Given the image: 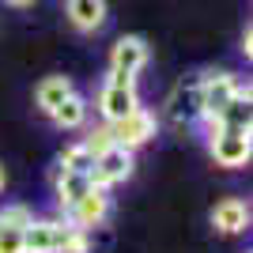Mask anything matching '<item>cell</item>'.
<instances>
[{
	"label": "cell",
	"mask_w": 253,
	"mask_h": 253,
	"mask_svg": "<svg viewBox=\"0 0 253 253\" xmlns=\"http://www.w3.org/2000/svg\"><path fill=\"white\" fill-rule=\"evenodd\" d=\"M91 231H80L68 219H38L23 231V253H87Z\"/></svg>",
	"instance_id": "6da1fadb"
},
{
	"label": "cell",
	"mask_w": 253,
	"mask_h": 253,
	"mask_svg": "<svg viewBox=\"0 0 253 253\" xmlns=\"http://www.w3.org/2000/svg\"><path fill=\"white\" fill-rule=\"evenodd\" d=\"M151 49L148 42L140 38V34H125V38H117L114 49H110V84H136V72L148 64Z\"/></svg>",
	"instance_id": "7a4b0ae2"
},
{
	"label": "cell",
	"mask_w": 253,
	"mask_h": 253,
	"mask_svg": "<svg viewBox=\"0 0 253 253\" xmlns=\"http://www.w3.org/2000/svg\"><path fill=\"white\" fill-rule=\"evenodd\" d=\"M238 91H242V84H238L234 72H204L201 76V125H211Z\"/></svg>",
	"instance_id": "3957f363"
},
{
	"label": "cell",
	"mask_w": 253,
	"mask_h": 253,
	"mask_svg": "<svg viewBox=\"0 0 253 253\" xmlns=\"http://www.w3.org/2000/svg\"><path fill=\"white\" fill-rule=\"evenodd\" d=\"M208 155L215 159V167H223V170L246 167L250 155H253L250 132H234V128H208Z\"/></svg>",
	"instance_id": "277c9868"
},
{
	"label": "cell",
	"mask_w": 253,
	"mask_h": 253,
	"mask_svg": "<svg viewBox=\"0 0 253 253\" xmlns=\"http://www.w3.org/2000/svg\"><path fill=\"white\" fill-rule=\"evenodd\" d=\"M132 167H136V155L128 148H121V144H114V148H106L102 155L95 159V167H91V185L110 193L114 185H121V181L132 178Z\"/></svg>",
	"instance_id": "5b68a950"
},
{
	"label": "cell",
	"mask_w": 253,
	"mask_h": 253,
	"mask_svg": "<svg viewBox=\"0 0 253 253\" xmlns=\"http://www.w3.org/2000/svg\"><path fill=\"white\" fill-rule=\"evenodd\" d=\"M110 132H114V144H121V148H128V151H136V148H144V144H151L155 140V132H159V117L151 114V110H132L128 117H121V121H114L110 125Z\"/></svg>",
	"instance_id": "8992f818"
},
{
	"label": "cell",
	"mask_w": 253,
	"mask_h": 253,
	"mask_svg": "<svg viewBox=\"0 0 253 253\" xmlns=\"http://www.w3.org/2000/svg\"><path fill=\"white\" fill-rule=\"evenodd\" d=\"M98 114H102V125H114L121 117H128L132 110H140V95H136V84H110L106 80L98 87Z\"/></svg>",
	"instance_id": "52a82bcc"
},
{
	"label": "cell",
	"mask_w": 253,
	"mask_h": 253,
	"mask_svg": "<svg viewBox=\"0 0 253 253\" xmlns=\"http://www.w3.org/2000/svg\"><path fill=\"white\" fill-rule=\"evenodd\" d=\"M167 117L174 125H197L201 121V76H193V80H181L174 87V95L167 98Z\"/></svg>",
	"instance_id": "ba28073f"
},
{
	"label": "cell",
	"mask_w": 253,
	"mask_h": 253,
	"mask_svg": "<svg viewBox=\"0 0 253 253\" xmlns=\"http://www.w3.org/2000/svg\"><path fill=\"white\" fill-rule=\"evenodd\" d=\"M64 219L68 223H76L80 231H91V227H102L106 219H110V193L106 189H91L80 197V201L72 204V208L64 211Z\"/></svg>",
	"instance_id": "9c48e42d"
},
{
	"label": "cell",
	"mask_w": 253,
	"mask_h": 253,
	"mask_svg": "<svg viewBox=\"0 0 253 253\" xmlns=\"http://www.w3.org/2000/svg\"><path fill=\"white\" fill-rule=\"evenodd\" d=\"M211 227L219 234H242L250 227V204L242 197H223L215 208H211Z\"/></svg>",
	"instance_id": "30bf717a"
},
{
	"label": "cell",
	"mask_w": 253,
	"mask_h": 253,
	"mask_svg": "<svg viewBox=\"0 0 253 253\" xmlns=\"http://www.w3.org/2000/svg\"><path fill=\"white\" fill-rule=\"evenodd\" d=\"M87 189H91V174H76V170L57 167V174H53V197H57V208L61 211H68Z\"/></svg>",
	"instance_id": "8fae6325"
},
{
	"label": "cell",
	"mask_w": 253,
	"mask_h": 253,
	"mask_svg": "<svg viewBox=\"0 0 253 253\" xmlns=\"http://www.w3.org/2000/svg\"><path fill=\"white\" fill-rule=\"evenodd\" d=\"M64 11H68V23L84 34H95L106 23V0H64Z\"/></svg>",
	"instance_id": "7c38bea8"
},
{
	"label": "cell",
	"mask_w": 253,
	"mask_h": 253,
	"mask_svg": "<svg viewBox=\"0 0 253 253\" xmlns=\"http://www.w3.org/2000/svg\"><path fill=\"white\" fill-rule=\"evenodd\" d=\"M72 91H76V87H72V80H68V76H45L42 84L34 87V106H38V110L49 117L53 110L64 102V98L72 95Z\"/></svg>",
	"instance_id": "4fadbf2b"
},
{
	"label": "cell",
	"mask_w": 253,
	"mask_h": 253,
	"mask_svg": "<svg viewBox=\"0 0 253 253\" xmlns=\"http://www.w3.org/2000/svg\"><path fill=\"white\" fill-rule=\"evenodd\" d=\"M204 128H234V132H250V87H242L231 102L223 106V114Z\"/></svg>",
	"instance_id": "5bb4252c"
},
{
	"label": "cell",
	"mask_w": 253,
	"mask_h": 253,
	"mask_svg": "<svg viewBox=\"0 0 253 253\" xmlns=\"http://www.w3.org/2000/svg\"><path fill=\"white\" fill-rule=\"evenodd\" d=\"M87 114H91L87 98L72 91V95H68V98H64V102L49 114V121H53L57 128H64V132H72V128H84V125H87Z\"/></svg>",
	"instance_id": "9a60e30c"
},
{
	"label": "cell",
	"mask_w": 253,
	"mask_h": 253,
	"mask_svg": "<svg viewBox=\"0 0 253 253\" xmlns=\"http://www.w3.org/2000/svg\"><path fill=\"white\" fill-rule=\"evenodd\" d=\"M57 167H61V170H76V174H91V167H95V155H91V148H87L84 140H76V144H68V148L61 151Z\"/></svg>",
	"instance_id": "2e32d148"
},
{
	"label": "cell",
	"mask_w": 253,
	"mask_h": 253,
	"mask_svg": "<svg viewBox=\"0 0 253 253\" xmlns=\"http://www.w3.org/2000/svg\"><path fill=\"white\" fill-rule=\"evenodd\" d=\"M34 223V211L27 204H4L0 208V227H15V231H27Z\"/></svg>",
	"instance_id": "e0dca14e"
},
{
	"label": "cell",
	"mask_w": 253,
	"mask_h": 253,
	"mask_svg": "<svg viewBox=\"0 0 253 253\" xmlns=\"http://www.w3.org/2000/svg\"><path fill=\"white\" fill-rule=\"evenodd\" d=\"M84 144L87 148H91V155H102L106 148H114V132H110V125H98V128H91V132H87L84 136Z\"/></svg>",
	"instance_id": "ac0fdd59"
},
{
	"label": "cell",
	"mask_w": 253,
	"mask_h": 253,
	"mask_svg": "<svg viewBox=\"0 0 253 253\" xmlns=\"http://www.w3.org/2000/svg\"><path fill=\"white\" fill-rule=\"evenodd\" d=\"M0 253H23V231L0 227Z\"/></svg>",
	"instance_id": "d6986e66"
},
{
	"label": "cell",
	"mask_w": 253,
	"mask_h": 253,
	"mask_svg": "<svg viewBox=\"0 0 253 253\" xmlns=\"http://www.w3.org/2000/svg\"><path fill=\"white\" fill-rule=\"evenodd\" d=\"M253 34H250V27H246V31H242V53H246V57H250V53H253Z\"/></svg>",
	"instance_id": "ffe728a7"
},
{
	"label": "cell",
	"mask_w": 253,
	"mask_h": 253,
	"mask_svg": "<svg viewBox=\"0 0 253 253\" xmlns=\"http://www.w3.org/2000/svg\"><path fill=\"white\" fill-rule=\"evenodd\" d=\"M4 4H8V8H31L34 0H4Z\"/></svg>",
	"instance_id": "44dd1931"
},
{
	"label": "cell",
	"mask_w": 253,
	"mask_h": 253,
	"mask_svg": "<svg viewBox=\"0 0 253 253\" xmlns=\"http://www.w3.org/2000/svg\"><path fill=\"white\" fill-rule=\"evenodd\" d=\"M0 193H4V167H0Z\"/></svg>",
	"instance_id": "7402d4cb"
}]
</instances>
